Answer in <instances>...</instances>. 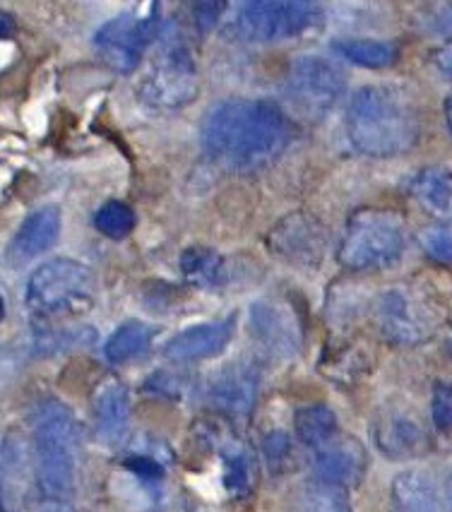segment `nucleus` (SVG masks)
<instances>
[{
  "label": "nucleus",
  "mask_w": 452,
  "mask_h": 512,
  "mask_svg": "<svg viewBox=\"0 0 452 512\" xmlns=\"http://www.w3.org/2000/svg\"><path fill=\"white\" fill-rule=\"evenodd\" d=\"M145 104L154 109H181L198 94V73L190 46L178 34L166 32V46L157 65L140 87Z\"/></svg>",
  "instance_id": "nucleus-8"
},
{
  "label": "nucleus",
  "mask_w": 452,
  "mask_h": 512,
  "mask_svg": "<svg viewBox=\"0 0 452 512\" xmlns=\"http://www.w3.org/2000/svg\"><path fill=\"white\" fill-rule=\"evenodd\" d=\"M92 416L97 436L109 448H118L130 433V395L121 380L109 378L92 397Z\"/></svg>",
  "instance_id": "nucleus-16"
},
{
  "label": "nucleus",
  "mask_w": 452,
  "mask_h": 512,
  "mask_svg": "<svg viewBox=\"0 0 452 512\" xmlns=\"http://www.w3.org/2000/svg\"><path fill=\"white\" fill-rule=\"evenodd\" d=\"M258 484V464L253 455L241 445H226L224 450V486L231 496H251Z\"/></svg>",
  "instance_id": "nucleus-24"
},
{
  "label": "nucleus",
  "mask_w": 452,
  "mask_h": 512,
  "mask_svg": "<svg viewBox=\"0 0 452 512\" xmlns=\"http://www.w3.org/2000/svg\"><path fill=\"white\" fill-rule=\"evenodd\" d=\"M433 63H436L440 73L448 77V80H452V41H448L445 46H440V49L433 53Z\"/></svg>",
  "instance_id": "nucleus-34"
},
{
  "label": "nucleus",
  "mask_w": 452,
  "mask_h": 512,
  "mask_svg": "<svg viewBox=\"0 0 452 512\" xmlns=\"http://www.w3.org/2000/svg\"><path fill=\"white\" fill-rule=\"evenodd\" d=\"M3 512H15L13 508H10V505L8 503H3Z\"/></svg>",
  "instance_id": "nucleus-36"
},
{
  "label": "nucleus",
  "mask_w": 452,
  "mask_h": 512,
  "mask_svg": "<svg viewBox=\"0 0 452 512\" xmlns=\"http://www.w3.org/2000/svg\"><path fill=\"white\" fill-rule=\"evenodd\" d=\"M154 339V330L150 325L140 323V320H128L113 332L109 342H106V359H109L113 366H121V363H128L138 356L145 354L150 349Z\"/></svg>",
  "instance_id": "nucleus-23"
},
{
  "label": "nucleus",
  "mask_w": 452,
  "mask_h": 512,
  "mask_svg": "<svg viewBox=\"0 0 452 512\" xmlns=\"http://www.w3.org/2000/svg\"><path fill=\"white\" fill-rule=\"evenodd\" d=\"M251 330L253 337L267 354L287 359L296 354L301 344L299 323L294 313L279 301H260L255 303L251 311Z\"/></svg>",
  "instance_id": "nucleus-14"
},
{
  "label": "nucleus",
  "mask_w": 452,
  "mask_h": 512,
  "mask_svg": "<svg viewBox=\"0 0 452 512\" xmlns=\"http://www.w3.org/2000/svg\"><path fill=\"white\" fill-rule=\"evenodd\" d=\"M267 243L275 250L282 260L291 265L313 267L323 258L327 246V234L320 229L318 222L303 214H294V217L282 219L272 234L267 236Z\"/></svg>",
  "instance_id": "nucleus-12"
},
{
  "label": "nucleus",
  "mask_w": 452,
  "mask_h": 512,
  "mask_svg": "<svg viewBox=\"0 0 452 512\" xmlns=\"http://www.w3.org/2000/svg\"><path fill=\"white\" fill-rule=\"evenodd\" d=\"M407 229L395 212L361 210L349 219L339 246V263L352 272L383 270L402 258Z\"/></svg>",
  "instance_id": "nucleus-4"
},
{
  "label": "nucleus",
  "mask_w": 452,
  "mask_h": 512,
  "mask_svg": "<svg viewBox=\"0 0 452 512\" xmlns=\"http://www.w3.org/2000/svg\"><path fill=\"white\" fill-rule=\"evenodd\" d=\"M376 440L378 448L385 455H390L392 460H402V457L419 455L421 448H424V431L409 416L395 412L380 419Z\"/></svg>",
  "instance_id": "nucleus-20"
},
{
  "label": "nucleus",
  "mask_w": 452,
  "mask_h": 512,
  "mask_svg": "<svg viewBox=\"0 0 452 512\" xmlns=\"http://www.w3.org/2000/svg\"><path fill=\"white\" fill-rule=\"evenodd\" d=\"M419 243L433 263L452 265V222L431 224L421 231Z\"/></svg>",
  "instance_id": "nucleus-29"
},
{
  "label": "nucleus",
  "mask_w": 452,
  "mask_h": 512,
  "mask_svg": "<svg viewBox=\"0 0 452 512\" xmlns=\"http://www.w3.org/2000/svg\"><path fill=\"white\" fill-rule=\"evenodd\" d=\"M260 390V371L253 361H234L219 368L207 383V400L214 409L234 419L253 412Z\"/></svg>",
  "instance_id": "nucleus-11"
},
{
  "label": "nucleus",
  "mask_w": 452,
  "mask_h": 512,
  "mask_svg": "<svg viewBox=\"0 0 452 512\" xmlns=\"http://www.w3.org/2000/svg\"><path fill=\"white\" fill-rule=\"evenodd\" d=\"M181 272L195 287L214 289L226 282V260L210 248L193 246L183 250Z\"/></svg>",
  "instance_id": "nucleus-22"
},
{
  "label": "nucleus",
  "mask_w": 452,
  "mask_h": 512,
  "mask_svg": "<svg viewBox=\"0 0 452 512\" xmlns=\"http://www.w3.org/2000/svg\"><path fill=\"white\" fill-rule=\"evenodd\" d=\"M395 512H452V488H443L433 474L407 469L392 481Z\"/></svg>",
  "instance_id": "nucleus-17"
},
{
  "label": "nucleus",
  "mask_w": 452,
  "mask_h": 512,
  "mask_svg": "<svg viewBox=\"0 0 452 512\" xmlns=\"http://www.w3.org/2000/svg\"><path fill=\"white\" fill-rule=\"evenodd\" d=\"M448 347H450V351H452V332H450V342H448Z\"/></svg>",
  "instance_id": "nucleus-37"
},
{
  "label": "nucleus",
  "mask_w": 452,
  "mask_h": 512,
  "mask_svg": "<svg viewBox=\"0 0 452 512\" xmlns=\"http://www.w3.org/2000/svg\"><path fill=\"white\" fill-rule=\"evenodd\" d=\"M344 75L335 63L320 56H303L291 65L284 80V97L301 116L323 118L337 106L344 94Z\"/></svg>",
  "instance_id": "nucleus-9"
},
{
  "label": "nucleus",
  "mask_w": 452,
  "mask_h": 512,
  "mask_svg": "<svg viewBox=\"0 0 452 512\" xmlns=\"http://www.w3.org/2000/svg\"><path fill=\"white\" fill-rule=\"evenodd\" d=\"M347 135L366 157H397L419 142L421 118L392 87H361L347 106Z\"/></svg>",
  "instance_id": "nucleus-3"
},
{
  "label": "nucleus",
  "mask_w": 452,
  "mask_h": 512,
  "mask_svg": "<svg viewBox=\"0 0 452 512\" xmlns=\"http://www.w3.org/2000/svg\"><path fill=\"white\" fill-rule=\"evenodd\" d=\"M135 224H138L135 210L121 200L104 202L94 214V226H97L99 234L113 238V241H121V238L133 234Z\"/></svg>",
  "instance_id": "nucleus-27"
},
{
  "label": "nucleus",
  "mask_w": 452,
  "mask_h": 512,
  "mask_svg": "<svg viewBox=\"0 0 452 512\" xmlns=\"http://www.w3.org/2000/svg\"><path fill=\"white\" fill-rule=\"evenodd\" d=\"M224 10H226V3H195L193 8L195 25L200 29L217 25V20L224 15Z\"/></svg>",
  "instance_id": "nucleus-33"
},
{
  "label": "nucleus",
  "mask_w": 452,
  "mask_h": 512,
  "mask_svg": "<svg viewBox=\"0 0 452 512\" xmlns=\"http://www.w3.org/2000/svg\"><path fill=\"white\" fill-rule=\"evenodd\" d=\"M335 51L349 63L361 65V68H388L397 61V46L378 39L337 41Z\"/></svg>",
  "instance_id": "nucleus-25"
},
{
  "label": "nucleus",
  "mask_w": 452,
  "mask_h": 512,
  "mask_svg": "<svg viewBox=\"0 0 452 512\" xmlns=\"http://www.w3.org/2000/svg\"><path fill=\"white\" fill-rule=\"evenodd\" d=\"M412 195L421 207L443 222H452V171L445 166H426L412 181Z\"/></svg>",
  "instance_id": "nucleus-19"
},
{
  "label": "nucleus",
  "mask_w": 452,
  "mask_h": 512,
  "mask_svg": "<svg viewBox=\"0 0 452 512\" xmlns=\"http://www.w3.org/2000/svg\"><path fill=\"white\" fill-rule=\"evenodd\" d=\"M296 128L282 106L265 99H224L205 113L202 150L226 171H258L282 157Z\"/></svg>",
  "instance_id": "nucleus-1"
},
{
  "label": "nucleus",
  "mask_w": 452,
  "mask_h": 512,
  "mask_svg": "<svg viewBox=\"0 0 452 512\" xmlns=\"http://www.w3.org/2000/svg\"><path fill=\"white\" fill-rule=\"evenodd\" d=\"M94 342H97V330H94V327H61V330L39 332L34 349H37L41 356H53L77 347H89V344Z\"/></svg>",
  "instance_id": "nucleus-26"
},
{
  "label": "nucleus",
  "mask_w": 452,
  "mask_h": 512,
  "mask_svg": "<svg viewBox=\"0 0 452 512\" xmlns=\"http://www.w3.org/2000/svg\"><path fill=\"white\" fill-rule=\"evenodd\" d=\"M431 416L438 431L452 433V378L436 385L431 400Z\"/></svg>",
  "instance_id": "nucleus-30"
},
{
  "label": "nucleus",
  "mask_w": 452,
  "mask_h": 512,
  "mask_svg": "<svg viewBox=\"0 0 452 512\" xmlns=\"http://www.w3.org/2000/svg\"><path fill=\"white\" fill-rule=\"evenodd\" d=\"M34 498L32 512H75L82 428L58 400H44L32 414Z\"/></svg>",
  "instance_id": "nucleus-2"
},
{
  "label": "nucleus",
  "mask_w": 452,
  "mask_h": 512,
  "mask_svg": "<svg viewBox=\"0 0 452 512\" xmlns=\"http://www.w3.org/2000/svg\"><path fill=\"white\" fill-rule=\"evenodd\" d=\"M445 121H448V128H450V133H452V97L445 101Z\"/></svg>",
  "instance_id": "nucleus-35"
},
{
  "label": "nucleus",
  "mask_w": 452,
  "mask_h": 512,
  "mask_svg": "<svg viewBox=\"0 0 452 512\" xmlns=\"http://www.w3.org/2000/svg\"><path fill=\"white\" fill-rule=\"evenodd\" d=\"M94 299V272L70 258H56L39 265L27 282V306L34 315L75 313Z\"/></svg>",
  "instance_id": "nucleus-5"
},
{
  "label": "nucleus",
  "mask_w": 452,
  "mask_h": 512,
  "mask_svg": "<svg viewBox=\"0 0 452 512\" xmlns=\"http://www.w3.org/2000/svg\"><path fill=\"white\" fill-rule=\"evenodd\" d=\"M159 29L162 25H159L157 10H152L147 17L133 13L118 15L94 34V49L111 70L130 73V70L138 68L147 46L157 39Z\"/></svg>",
  "instance_id": "nucleus-10"
},
{
  "label": "nucleus",
  "mask_w": 452,
  "mask_h": 512,
  "mask_svg": "<svg viewBox=\"0 0 452 512\" xmlns=\"http://www.w3.org/2000/svg\"><path fill=\"white\" fill-rule=\"evenodd\" d=\"M323 10L318 3H243L231 17V37L253 44H275L294 39L308 29L318 27Z\"/></svg>",
  "instance_id": "nucleus-6"
},
{
  "label": "nucleus",
  "mask_w": 452,
  "mask_h": 512,
  "mask_svg": "<svg viewBox=\"0 0 452 512\" xmlns=\"http://www.w3.org/2000/svg\"><path fill=\"white\" fill-rule=\"evenodd\" d=\"M366 464V450L359 440L337 436L325 448L315 450L313 472L318 484L344 491V488H354L361 484L366 474Z\"/></svg>",
  "instance_id": "nucleus-13"
},
{
  "label": "nucleus",
  "mask_w": 452,
  "mask_h": 512,
  "mask_svg": "<svg viewBox=\"0 0 452 512\" xmlns=\"http://www.w3.org/2000/svg\"><path fill=\"white\" fill-rule=\"evenodd\" d=\"M61 224L63 217L58 205H44L34 210L22 222L13 238V246H10L13 258L20 260V263H29L37 255H44L61 236Z\"/></svg>",
  "instance_id": "nucleus-18"
},
{
  "label": "nucleus",
  "mask_w": 452,
  "mask_h": 512,
  "mask_svg": "<svg viewBox=\"0 0 452 512\" xmlns=\"http://www.w3.org/2000/svg\"><path fill=\"white\" fill-rule=\"evenodd\" d=\"M296 512H354L349 500L344 498V491L330 488L325 484L306 486L296 498Z\"/></svg>",
  "instance_id": "nucleus-28"
},
{
  "label": "nucleus",
  "mask_w": 452,
  "mask_h": 512,
  "mask_svg": "<svg viewBox=\"0 0 452 512\" xmlns=\"http://www.w3.org/2000/svg\"><path fill=\"white\" fill-rule=\"evenodd\" d=\"M236 330V318L214 320V323L193 325L188 330L178 332L171 337L164 347V356L176 363H193L202 359H212V356L222 354L226 344L231 342Z\"/></svg>",
  "instance_id": "nucleus-15"
},
{
  "label": "nucleus",
  "mask_w": 452,
  "mask_h": 512,
  "mask_svg": "<svg viewBox=\"0 0 452 512\" xmlns=\"http://www.w3.org/2000/svg\"><path fill=\"white\" fill-rule=\"evenodd\" d=\"M376 325L380 335L395 344H421L436 335L440 315L436 303L416 287H392L380 291L376 301Z\"/></svg>",
  "instance_id": "nucleus-7"
},
{
  "label": "nucleus",
  "mask_w": 452,
  "mask_h": 512,
  "mask_svg": "<svg viewBox=\"0 0 452 512\" xmlns=\"http://www.w3.org/2000/svg\"><path fill=\"white\" fill-rule=\"evenodd\" d=\"M294 428L301 443L311 450L325 448L327 443H332V440L339 436L337 416L330 407H325V404H308V407H301L294 416Z\"/></svg>",
  "instance_id": "nucleus-21"
},
{
  "label": "nucleus",
  "mask_w": 452,
  "mask_h": 512,
  "mask_svg": "<svg viewBox=\"0 0 452 512\" xmlns=\"http://www.w3.org/2000/svg\"><path fill=\"white\" fill-rule=\"evenodd\" d=\"M263 452H265V460L270 464L272 469H282L284 464L291 460V440L287 433L282 431H272L270 436H265L263 440Z\"/></svg>",
  "instance_id": "nucleus-31"
},
{
  "label": "nucleus",
  "mask_w": 452,
  "mask_h": 512,
  "mask_svg": "<svg viewBox=\"0 0 452 512\" xmlns=\"http://www.w3.org/2000/svg\"><path fill=\"white\" fill-rule=\"evenodd\" d=\"M426 29L436 34H452V3L445 5H436L424 15Z\"/></svg>",
  "instance_id": "nucleus-32"
}]
</instances>
